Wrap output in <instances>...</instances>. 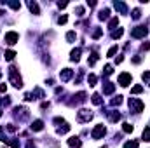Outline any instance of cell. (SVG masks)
<instances>
[{
    "label": "cell",
    "instance_id": "30",
    "mask_svg": "<svg viewBox=\"0 0 150 148\" xmlns=\"http://www.w3.org/2000/svg\"><path fill=\"white\" fill-rule=\"evenodd\" d=\"M103 73H105V75H112V73H113L112 65H105V68H103Z\"/></svg>",
    "mask_w": 150,
    "mask_h": 148
},
{
    "label": "cell",
    "instance_id": "16",
    "mask_svg": "<svg viewBox=\"0 0 150 148\" xmlns=\"http://www.w3.org/2000/svg\"><path fill=\"white\" fill-rule=\"evenodd\" d=\"M42 129H44V122H42V120H33L32 131H42Z\"/></svg>",
    "mask_w": 150,
    "mask_h": 148
},
{
    "label": "cell",
    "instance_id": "23",
    "mask_svg": "<svg viewBox=\"0 0 150 148\" xmlns=\"http://www.w3.org/2000/svg\"><path fill=\"white\" fill-rule=\"evenodd\" d=\"M91 101H93L94 105H101V96L96 92V94H93V96H91Z\"/></svg>",
    "mask_w": 150,
    "mask_h": 148
},
{
    "label": "cell",
    "instance_id": "51",
    "mask_svg": "<svg viewBox=\"0 0 150 148\" xmlns=\"http://www.w3.org/2000/svg\"><path fill=\"white\" fill-rule=\"evenodd\" d=\"M0 117H2V110H0Z\"/></svg>",
    "mask_w": 150,
    "mask_h": 148
},
{
    "label": "cell",
    "instance_id": "35",
    "mask_svg": "<svg viewBox=\"0 0 150 148\" xmlns=\"http://www.w3.org/2000/svg\"><path fill=\"white\" fill-rule=\"evenodd\" d=\"M75 38H77L75 32H68V33H67V40H68V42H74Z\"/></svg>",
    "mask_w": 150,
    "mask_h": 148
},
{
    "label": "cell",
    "instance_id": "29",
    "mask_svg": "<svg viewBox=\"0 0 150 148\" xmlns=\"http://www.w3.org/2000/svg\"><path fill=\"white\" fill-rule=\"evenodd\" d=\"M117 25H119V18H112V19H110V23H108V28H110V30H113Z\"/></svg>",
    "mask_w": 150,
    "mask_h": 148
},
{
    "label": "cell",
    "instance_id": "36",
    "mask_svg": "<svg viewBox=\"0 0 150 148\" xmlns=\"http://www.w3.org/2000/svg\"><path fill=\"white\" fill-rule=\"evenodd\" d=\"M142 18V11L140 9H134L133 11V19H140Z\"/></svg>",
    "mask_w": 150,
    "mask_h": 148
},
{
    "label": "cell",
    "instance_id": "17",
    "mask_svg": "<svg viewBox=\"0 0 150 148\" xmlns=\"http://www.w3.org/2000/svg\"><path fill=\"white\" fill-rule=\"evenodd\" d=\"M28 9H30L33 14H40V9H38L37 2H28Z\"/></svg>",
    "mask_w": 150,
    "mask_h": 148
},
{
    "label": "cell",
    "instance_id": "18",
    "mask_svg": "<svg viewBox=\"0 0 150 148\" xmlns=\"http://www.w3.org/2000/svg\"><path fill=\"white\" fill-rule=\"evenodd\" d=\"M70 131V125L67 124V122H63L59 127H58V134H65V132H68Z\"/></svg>",
    "mask_w": 150,
    "mask_h": 148
},
{
    "label": "cell",
    "instance_id": "24",
    "mask_svg": "<svg viewBox=\"0 0 150 148\" xmlns=\"http://www.w3.org/2000/svg\"><path fill=\"white\" fill-rule=\"evenodd\" d=\"M122 131H124V132H133V131H134V127H133L131 124H127V122H126V124H122Z\"/></svg>",
    "mask_w": 150,
    "mask_h": 148
},
{
    "label": "cell",
    "instance_id": "45",
    "mask_svg": "<svg viewBox=\"0 0 150 148\" xmlns=\"http://www.w3.org/2000/svg\"><path fill=\"white\" fill-rule=\"evenodd\" d=\"M0 141H7V138L4 136V129L0 127Z\"/></svg>",
    "mask_w": 150,
    "mask_h": 148
},
{
    "label": "cell",
    "instance_id": "19",
    "mask_svg": "<svg viewBox=\"0 0 150 148\" xmlns=\"http://www.w3.org/2000/svg\"><path fill=\"white\" fill-rule=\"evenodd\" d=\"M32 96H33V99H40V98H44L45 94H44V91L42 89H33V92H32Z\"/></svg>",
    "mask_w": 150,
    "mask_h": 148
},
{
    "label": "cell",
    "instance_id": "34",
    "mask_svg": "<svg viewBox=\"0 0 150 148\" xmlns=\"http://www.w3.org/2000/svg\"><path fill=\"white\" fill-rule=\"evenodd\" d=\"M67 21H68V16H67V14H63V16L58 18V25H65Z\"/></svg>",
    "mask_w": 150,
    "mask_h": 148
},
{
    "label": "cell",
    "instance_id": "43",
    "mask_svg": "<svg viewBox=\"0 0 150 148\" xmlns=\"http://www.w3.org/2000/svg\"><path fill=\"white\" fill-rule=\"evenodd\" d=\"M7 131L14 132V131H16V125H14V124H9V125H7Z\"/></svg>",
    "mask_w": 150,
    "mask_h": 148
},
{
    "label": "cell",
    "instance_id": "13",
    "mask_svg": "<svg viewBox=\"0 0 150 148\" xmlns=\"http://www.w3.org/2000/svg\"><path fill=\"white\" fill-rule=\"evenodd\" d=\"M80 54H82V49H80V47H77V49H74V51L70 52V59L77 63V61L80 59Z\"/></svg>",
    "mask_w": 150,
    "mask_h": 148
},
{
    "label": "cell",
    "instance_id": "14",
    "mask_svg": "<svg viewBox=\"0 0 150 148\" xmlns=\"http://www.w3.org/2000/svg\"><path fill=\"white\" fill-rule=\"evenodd\" d=\"M107 115H108V120H110V122H117V120H120V113L115 111V110L107 111Z\"/></svg>",
    "mask_w": 150,
    "mask_h": 148
},
{
    "label": "cell",
    "instance_id": "1",
    "mask_svg": "<svg viewBox=\"0 0 150 148\" xmlns=\"http://www.w3.org/2000/svg\"><path fill=\"white\" fill-rule=\"evenodd\" d=\"M9 80H11V84H12L16 89H21V87H23V80H21L19 72H18L16 66H11V68H9Z\"/></svg>",
    "mask_w": 150,
    "mask_h": 148
},
{
    "label": "cell",
    "instance_id": "5",
    "mask_svg": "<svg viewBox=\"0 0 150 148\" xmlns=\"http://www.w3.org/2000/svg\"><path fill=\"white\" fill-rule=\"evenodd\" d=\"M105 132H107L105 125H103V124H98V125L93 129V132H91V138H93V140H100V138H103V136H105Z\"/></svg>",
    "mask_w": 150,
    "mask_h": 148
},
{
    "label": "cell",
    "instance_id": "20",
    "mask_svg": "<svg viewBox=\"0 0 150 148\" xmlns=\"http://www.w3.org/2000/svg\"><path fill=\"white\" fill-rule=\"evenodd\" d=\"M108 16H110V9H103V11L100 12V16H98V18H100L101 21H107V19H108Z\"/></svg>",
    "mask_w": 150,
    "mask_h": 148
},
{
    "label": "cell",
    "instance_id": "4",
    "mask_svg": "<svg viewBox=\"0 0 150 148\" xmlns=\"http://www.w3.org/2000/svg\"><path fill=\"white\" fill-rule=\"evenodd\" d=\"M147 33H149L147 26H136V28L131 30V37L133 38H143V37H147Z\"/></svg>",
    "mask_w": 150,
    "mask_h": 148
},
{
    "label": "cell",
    "instance_id": "41",
    "mask_svg": "<svg viewBox=\"0 0 150 148\" xmlns=\"http://www.w3.org/2000/svg\"><path fill=\"white\" fill-rule=\"evenodd\" d=\"M75 12H77V16H84V7H77Z\"/></svg>",
    "mask_w": 150,
    "mask_h": 148
},
{
    "label": "cell",
    "instance_id": "28",
    "mask_svg": "<svg viewBox=\"0 0 150 148\" xmlns=\"http://www.w3.org/2000/svg\"><path fill=\"white\" fill-rule=\"evenodd\" d=\"M140 92H143V87H142V85H134V87H131V94H140Z\"/></svg>",
    "mask_w": 150,
    "mask_h": 148
},
{
    "label": "cell",
    "instance_id": "26",
    "mask_svg": "<svg viewBox=\"0 0 150 148\" xmlns=\"http://www.w3.org/2000/svg\"><path fill=\"white\" fill-rule=\"evenodd\" d=\"M4 4H7V5H9V7H12L14 11H18V9L21 7V4H19V2H4Z\"/></svg>",
    "mask_w": 150,
    "mask_h": 148
},
{
    "label": "cell",
    "instance_id": "50",
    "mask_svg": "<svg viewBox=\"0 0 150 148\" xmlns=\"http://www.w3.org/2000/svg\"><path fill=\"white\" fill-rule=\"evenodd\" d=\"M122 59H124V58H122V56H119V58H117V59H115V63H117V65H119V63H122Z\"/></svg>",
    "mask_w": 150,
    "mask_h": 148
},
{
    "label": "cell",
    "instance_id": "39",
    "mask_svg": "<svg viewBox=\"0 0 150 148\" xmlns=\"http://www.w3.org/2000/svg\"><path fill=\"white\" fill-rule=\"evenodd\" d=\"M142 78H143V80H145V82L150 85V72H145V73L142 75Z\"/></svg>",
    "mask_w": 150,
    "mask_h": 148
},
{
    "label": "cell",
    "instance_id": "27",
    "mask_svg": "<svg viewBox=\"0 0 150 148\" xmlns=\"http://www.w3.org/2000/svg\"><path fill=\"white\" fill-rule=\"evenodd\" d=\"M14 56H16V52H14V51H5V59H7V61H12V59H14Z\"/></svg>",
    "mask_w": 150,
    "mask_h": 148
},
{
    "label": "cell",
    "instance_id": "7",
    "mask_svg": "<svg viewBox=\"0 0 150 148\" xmlns=\"http://www.w3.org/2000/svg\"><path fill=\"white\" fill-rule=\"evenodd\" d=\"M86 99H87V94L84 92V91H80L79 94H75L74 99L70 101V105H80V103H86Z\"/></svg>",
    "mask_w": 150,
    "mask_h": 148
},
{
    "label": "cell",
    "instance_id": "33",
    "mask_svg": "<svg viewBox=\"0 0 150 148\" xmlns=\"http://www.w3.org/2000/svg\"><path fill=\"white\" fill-rule=\"evenodd\" d=\"M5 143H9L12 148H19V141H18V140H7Z\"/></svg>",
    "mask_w": 150,
    "mask_h": 148
},
{
    "label": "cell",
    "instance_id": "8",
    "mask_svg": "<svg viewBox=\"0 0 150 148\" xmlns=\"http://www.w3.org/2000/svg\"><path fill=\"white\" fill-rule=\"evenodd\" d=\"M14 115H16L19 120H26V118H28V110L23 108V106H16V108H14Z\"/></svg>",
    "mask_w": 150,
    "mask_h": 148
},
{
    "label": "cell",
    "instance_id": "10",
    "mask_svg": "<svg viewBox=\"0 0 150 148\" xmlns=\"http://www.w3.org/2000/svg\"><path fill=\"white\" fill-rule=\"evenodd\" d=\"M59 77H61V82H68V80L74 77V70H70V68H65V70H61Z\"/></svg>",
    "mask_w": 150,
    "mask_h": 148
},
{
    "label": "cell",
    "instance_id": "12",
    "mask_svg": "<svg viewBox=\"0 0 150 148\" xmlns=\"http://www.w3.org/2000/svg\"><path fill=\"white\" fill-rule=\"evenodd\" d=\"M113 91H115V84H112V82L103 84V94H112Z\"/></svg>",
    "mask_w": 150,
    "mask_h": 148
},
{
    "label": "cell",
    "instance_id": "25",
    "mask_svg": "<svg viewBox=\"0 0 150 148\" xmlns=\"http://www.w3.org/2000/svg\"><path fill=\"white\" fill-rule=\"evenodd\" d=\"M122 33H124V30H122V28L113 30V32H112V38H120V37H122Z\"/></svg>",
    "mask_w": 150,
    "mask_h": 148
},
{
    "label": "cell",
    "instance_id": "42",
    "mask_svg": "<svg viewBox=\"0 0 150 148\" xmlns=\"http://www.w3.org/2000/svg\"><path fill=\"white\" fill-rule=\"evenodd\" d=\"M67 5H68V2H58V7H59V9H65Z\"/></svg>",
    "mask_w": 150,
    "mask_h": 148
},
{
    "label": "cell",
    "instance_id": "21",
    "mask_svg": "<svg viewBox=\"0 0 150 148\" xmlns=\"http://www.w3.org/2000/svg\"><path fill=\"white\" fill-rule=\"evenodd\" d=\"M98 59H100V56H98L96 52H93V54H91V58H89V61H87V63H89V66H94V63H96Z\"/></svg>",
    "mask_w": 150,
    "mask_h": 148
},
{
    "label": "cell",
    "instance_id": "40",
    "mask_svg": "<svg viewBox=\"0 0 150 148\" xmlns=\"http://www.w3.org/2000/svg\"><path fill=\"white\" fill-rule=\"evenodd\" d=\"M101 33H103V32H101L100 28H98V30H94V33H93V38H100V37H101Z\"/></svg>",
    "mask_w": 150,
    "mask_h": 148
},
{
    "label": "cell",
    "instance_id": "53",
    "mask_svg": "<svg viewBox=\"0 0 150 148\" xmlns=\"http://www.w3.org/2000/svg\"><path fill=\"white\" fill-rule=\"evenodd\" d=\"M0 77H2V72H0Z\"/></svg>",
    "mask_w": 150,
    "mask_h": 148
},
{
    "label": "cell",
    "instance_id": "6",
    "mask_svg": "<svg viewBox=\"0 0 150 148\" xmlns=\"http://www.w3.org/2000/svg\"><path fill=\"white\" fill-rule=\"evenodd\" d=\"M131 80H133V77L129 73H126V72L119 75V85H122V87H127L131 84Z\"/></svg>",
    "mask_w": 150,
    "mask_h": 148
},
{
    "label": "cell",
    "instance_id": "2",
    "mask_svg": "<svg viewBox=\"0 0 150 148\" xmlns=\"http://www.w3.org/2000/svg\"><path fill=\"white\" fill-rule=\"evenodd\" d=\"M129 108L134 113H140V111H143V101L138 99V98H131L129 99Z\"/></svg>",
    "mask_w": 150,
    "mask_h": 148
},
{
    "label": "cell",
    "instance_id": "15",
    "mask_svg": "<svg viewBox=\"0 0 150 148\" xmlns=\"http://www.w3.org/2000/svg\"><path fill=\"white\" fill-rule=\"evenodd\" d=\"M68 145H70L72 148H80V147H82V141H80L77 136H72V138L68 140Z\"/></svg>",
    "mask_w": 150,
    "mask_h": 148
},
{
    "label": "cell",
    "instance_id": "38",
    "mask_svg": "<svg viewBox=\"0 0 150 148\" xmlns=\"http://www.w3.org/2000/svg\"><path fill=\"white\" fill-rule=\"evenodd\" d=\"M117 51H119V47H117V45H113V47H110V51H108V54H107V56H108V58H112Z\"/></svg>",
    "mask_w": 150,
    "mask_h": 148
},
{
    "label": "cell",
    "instance_id": "48",
    "mask_svg": "<svg viewBox=\"0 0 150 148\" xmlns=\"http://www.w3.org/2000/svg\"><path fill=\"white\" fill-rule=\"evenodd\" d=\"M26 148H35V143H33V141H28V145H26Z\"/></svg>",
    "mask_w": 150,
    "mask_h": 148
},
{
    "label": "cell",
    "instance_id": "44",
    "mask_svg": "<svg viewBox=\"0 0 150 148\" xmlns=\"http://www.w3.org/2000/svg\"><path fill=\"white\" fill-rule=\"evenodd\" d=\"M5 91H7V85L5 84H0V94H4Z\"/></svg>",
    "mask_w": 150,
    "mask_h": 148
},
{
    "label": "cell",
    "instance_id": "31",
    "mask_svg": "<svg viewBox=\"0 0 150 148\" xmlns=\"http://www.w3.org/2000/svg\"><path fill=\"white\" fill-rule=\"evenodd\" d=\"M124 148H138V141H127L124 143Z\"/></svg>",
    "mask_w": 150,
    "mask_h": 148
},
{
    "label": "cell",
    "instance_id": "46",
    "mask_svg": "<svg viewBox=\"0 0 150 148\" xmlns=\"http://www.w3.org/2000/svg\"><path fill=\"white\" fill-rule=\"evenodd\" d=\"M150 49V44L149 42H147V44H143V45H142V51H149Z\"/></svg>",
    "mask_w": 150,
    "mask_h": 148
},
{
    "label": "cell",
    "instance_id": "52",
    "mask_svg": "<svg viewBox=\"0 0 150 148\" xmlns=\"http://www.w3.org/2000/svg\"><path fill=\"white\" fill-rule=\"evenodd\" d=\"M101 148H108V147H101Z\"/></svg>",
    "mask_w": 150,
    "mask_h": 148
},
{
    "label": "cell",
    "instance_id": "47",
    "mask_svg": "<svg viewBox=\"0 0 150 148\" xmlns=\"http://www.w3.org/2000/svg\"><path fill=\"white\" fill-rule=\"evenodd\" d=\"M133 63H134V65H138V63H142V58H138V56H136V58H133Z\"/></svg>",
    "mask_w": 150,
    "mask_h": 148
},
{
    "label": "cell",
    "instance_id": "37",
    "mask_svg": "<svg viewBox=\"0 0 150 148\" xmlns=\"http://www.w3.org/2000/svg\"><path fill=\"white\" fill-rule=\"evenodd\" d=\"M87 82H89V85H96V75H89Z\"/></svg>",
    "mask_w": 150,
    "mask_h": 148
},
{
    "label": "cell",
    "instance_id": "3",
    "mask_svg": "<svg viewBox=\"0 0 150 148\" xmlns=\"http://www.w3.org/2000/svg\"><path fill=\"white\" fill-rule=\"evenodd\" d=\"M91 118H93L91 110H87V108H80V110L77 111V120H79V122H89Z\"/></svg>",
    "mask_w": 150,
    "mask_h": 148
},
{
    "label": "cell",
    "instance_id": "9",
    "mask_svg": "<svg viewBox=\"0 0 150 148\" xmlns=\"http://www.w3.org/2000/svg\"><path fill=\"white\" fill-rule=\"evenodd\" d=\"M18 40H19V35H18L16 32H9V33H5V44L12 45V44H16Z\"/></svg>",
    "mask_w": 150,
    "mask_h": 148
},
{
    "label": "cell",
    "instance_id": "49",
    "mask_svg": "<svg viewBox=\"0 0 150 148\" xmlns=\"http://www.w3.org/2000/svg\"><path fill=\"white\" fill-rule=\"evenodd\" d=\"M87 5H89V7H94V5H96V2H94V0H91V2H87Z\"/></svg>",
    "mask_w": 150,
    "mask_h": 148
},
{
    "label": "cell",
    "instance_id": "11",
    "mask_svg": "<svg viewBox=\"0 0 150 148\" xmlns=\"http://www.w3.org/2000/svg\"><path fill=\"white\" fill-rule=\"evenodd\" d=\"M113 7L120 12V14H127V5L124 4V2H119V0H115L113 2Z\"/></svg>",
    "mask_w": 150,
    "mask_h": 148
},
{
    "label": "cell",
    "instance_id": "22",
    "mask_svg": "<svg viewBox=\"0 0 150 148\" xmlns=\"http://www.w3.org/2000/svg\"><path fill=\"white\" fill-rule=\"evenodd\" d=\"M142 140H143V141H150V127H145V129H143Z\"/></svg>",
    "mask_w": 150,
    "mask_h": 148
},
{
    "label": "cell",
    "instance_id": "32",
    "mask_svg": "<svg viewBox=\"0 0 150 148\" xmlns=\"http://www.w3.org/2000/svg\"><path fill=\"white\" fill-rule=\"evenodd\" d=\"M120 103H122V96H117V98L112 99V106H119Z\"/></svg>",
    "mask_w": 150,
    "mask_h": 148
}]
</instances>
